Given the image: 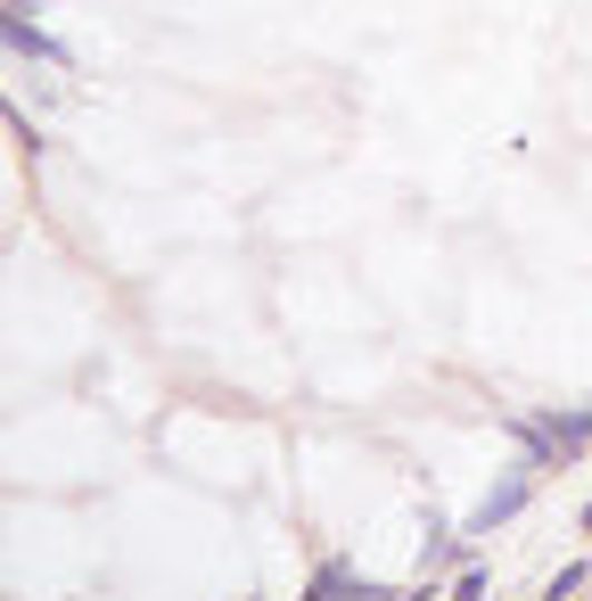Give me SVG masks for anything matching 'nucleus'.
Returning a JSON list of instances; mask_svg holds the SVG:
<instances>
[{"label": "nucleus", "instance_id": "nucleus-1", "mask_svg": "<svg viewBox=\"0 0 592 601\" xmlns=\"http://www.w3.org/2000/svg\"><path fill=\"white\" fill-rule=\"evenodd\" d=\"M519 494H526V479H511V486H494V494H485V511H477L470 528H502V520H511V511H519Z\"/></svg>", "mask_w": 592, "mask_h": 601}]
</instances>
